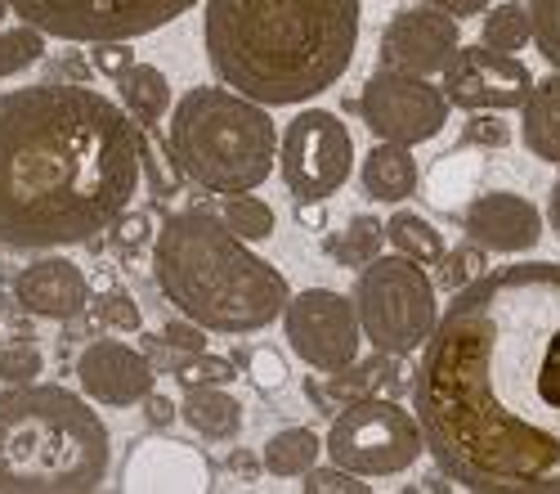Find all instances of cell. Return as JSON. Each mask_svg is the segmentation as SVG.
Wrapping results in <instances>:
<instances>
[{
    "label": "cell",
    "mask_w": 560,
    "mask_h": 494,
    "mask_svg": "<svg viewBox=\"0 0 560 494\" xmlns=\"http://www.w3.org/2000/svg\"><path fill=\"white\" fill-rule=\"evenodd\" d=\"M412 410L453 485L560 494V261L498 265L448 297Z\"/></svg>",
    "instance_id": "obj_1"
},
{
    "label": "cell",
    "mask_w": 560,
    "mask_h": 494,
    "mask_svg": "<svg viewBox=\"0 0 560 494\" xmlns=\"http://www.w3.org/2000/svg\"><path fill=\"white\" fill-rule=\"evenodd\" d=\"M139 126L85 85L0 95V248L55 252L113 230L149 166Z\"/></svg>",
    "instance_id": "obj_2"
},
{
    "label": "cell",
    "mask_w": 560,
    "mask_h": 494,
    "mask_svg": "<svg viewBox=\"0 0 560 494\" xmlns=\"http://www.w3.org/2000/svg\"><path fill=\"white\" fill-rule=\"evenodd\" d=\"M363 0H207L211 72L269 108L332 90L359 50Z\"/></svg>",
    "instance_id": "obj_3"
},
{
    "label": "cell",
    "mask_w": 560,
    "mask_h": 494,
    "mask_svg": "<svg viewBox=\"0 0 560 494\" xmlns=\"http://www.w3.org/2000/svg\"><path fill=\"white\" fill-rule=\"evenodd\" d=\"M153 279L162 297L211 333H260L283 320L292 284L278 265L252 252L220 216L179 211L153 239Z\"/></svg>",
    "instance_id": "obj_4"
},
{
    "label": "cell",
    "mask_w": 560,
    "mask_h": 494,
    "mask_svg": "<svg viewBox=\"0 0 560 494\" xmlns=\"http://www.w3.org/2000/svg\"><path fill=\"white\" fill-rule=\"evenodd\" d=\"M108 468L113 436L90 395L59 382L0 391V494H90Z\"/></svg>",
    "instance_id": "obj_5"
},
{
    "label": "cell",
    "mask_w": 560,
    "mask_h": 494,
    "mask_svg": "<svg viewBox=\"0 0 560 494\" xmlns=\"http://www.w3.org/2000/svg\"><path fill=\"white\" fill-rule=\"evenodd\" d=\"M278 126L269 104L238 95L233 85H194L171 113L166 149L179 175L207 194H252L273 175Z\"/></svg>",
    "instance_id": "obj_6"
},
{
    "label": "cell",
    "mask_w": 560,
    "mask_h": 494,
    "mask_svg": "<svg viewBox=\"0 0 560 494\" xmlns=\"http://www.w3.org/2000/svg\"><path fill=\"white\" fill-rule=\"evenodd\" d=\"M354 310H359L368 346L390 359L417 355L440 324V301H435V284L427 275V265L404 252L372 256L359 269Z\"/></svg>",
    "instance_id": "obj_7"
},
{
    "label": "cell",
    "mask_w": 560,
    "mask_h": 494,
    "mask_svg": "<svg viewBox=\"0 0 560 494\" xmlns=\"http://www.w3.org/2000/svg\"><path fill=\"white\" fill-rule=\"evenodd\" d=\"M328 459L368 476H399L417 468V459L427 455V432L417 423V410H404L395 395H359L346 400L341 414L328 427Z\"/></svg>",
    "instance_id": "obj_8"
},
{
    "label": "cell",
    "mask_w": 560,
    "mask_h": 494,
    "mask_svg": "<svg viewBox=\"0 0 560 494\" xmlns=\"http://www.w3.org/2000/svg\"><path fill=\"white\" fill-rule=\"evenodd\" d=\"M10 5L45 36L95 45V41L149 36L175 23L179 14H189L198 0H10Z\"/></svg>",
    "instance_id": "obj_9"
},
{
    "label": "cell",
    "mask_w": 560,
    "mask_h": 494,
    "mask_svg": "<svg viewBox=\"0 0 560 494\" xmlns=\"http://www.w3.org/2000/svg\"><path fill=\"white\" fill-rule=\"evenodd\" d=\"M278 166L296 203H328L354 171V135L332 108H301L283 130Z\"/></svg>",
    "instance_id": "obj_10"
},
{
    "label": "cell",
    "mask_w": 560,
    "mask_h": 494,
    "mask_svg": "<svg viewBox=\"0 0 560 494\" xmlns=\"http://www.w3.org/2000/svg\"><path fill=\"white\" fill-rule=\"evenodd\" d=\"M448 95L444 85H431V77H417L404 68H377L359 90V117L363 126L390 145H427L448 126Z\"/></svg>",
    "instance_id": "obj_11"
},
{
    "label": "cell",
    "mask_w": 560,
    "mask_h": 494,
    "mask_svg": "<svg viewBox=\"0 0 560 494\" xmlns=\"http://www.w3.org/2000/svg\"><path fill=\"white\" fill-rule=\"evenodd\" d=\"M283 333H288L292 355L305 359L314 374H332V369L354 365L359 346L368 342L363 324H359V310H354V297H346L337 288L292 292V301L283 310Z\"/></svg>",
    "instance_id": "obj_12"
},
{
    "label": "cell",
    "mask_w": 560,
    "mask_h": 494,
    "mask_svg": "<svg viewBox=\"0 0 560 494\" xmlns=\"http://www.w3.org/2000/svg\"><path fill=\"white\" fill-rule=\"evenodd\" d=\"M534 68L521 55H502L489 45H462L457 59L444 68V95L462 113H511L529 100Z\"/></svg>",
    "instance_id": "obj_13"
},
{
    "label": "cell",
    "mask_w": 560,
    "mask_h": 494,
    "mask_svg": "<svg viewBox=\"0 0 560 494\" xmlns=\"http://www.w3.org/2000/svg\"><path fill=\"white\" fill-rule=\"evenodd\" d=\"M462 19H453L440 5H408L382 27V64L404 68L417 77L444 72L462 50Z\"/></svg>",
    "instance_id": "obj_14"
},
{
    "label": "cell",
    "mask_w": 560,
    "mask_h": 494,
    "mask_svg": "<svg viewBox=\"0 0 560 494\" xmlns=\"http://www.w3.org/2000/svg\"><path fill=\"white\" fill-rule=\"evenodd\" d=\"M77 382L90 400L104 404V410H130V404H144V395L158 382V369L144 351H135L117 337H104L81 351Z\"/></svg>",
    "instance_id": "obj_15"
},
{
    "label": "cell",
    "mask_w": 560,
    "mask_h": 494,
    "mask_svg": "<svg viewBox=\"0 0 560 494\" xmlns=\"http://www.w3.org/2000/svg\"><path fill=\"white\" fill-rule=\"evenodd\" d=\"M462 234L498 256H525L542 239V211L516 189L476 194L462 211Z\"/></svg>",
    "instance_id": "obj_16"
},
{
    "label": "cell",
    "mask_w": 560,
    "mask_h": 494,
    "mask_svg": "<svg viewBox=\"0 0 560 494\" xmlns=\"http://www.w3.org/2000/svg\"><path fill=\"white\" fill-rule=\"evenodd\" d=\"M14 301L36 320L68 324L90 306V284L68 256H40L14 275Z\"/></svg>",
    "instance_id": "obj_17"
},
{
    "label": "cell",
    "mask_w": 560,
    "mask_h": 494,
    "mask_svg": "<svg viewBox=\"0 0 560 494\" xmlns=\"http://www.w3.org/2000/svg\"><path fill=\"white\" fill-rule=\"evenodd\" d=\"M121 490H211V468L179 440H139L126 459Z\"/></svg>",
    "instance_id": "obj_18"
},
{
    "label": "cell",
    "mask_w": 560,
    "mask_h": 494,
    "mask_svg": "<svg viewBox=\"0 0 560 494\" xmlns=\"http://www.w3.org/2000/svg\"><path fill=\"white\" fill-rule=\"evenodd\" d=\"M417 180H422V166H417L408 145H390L377 140V149H368L363 166H359V185L372 203H404L417 194Z\"/></svg>",
    "instance_id": "obj_19"
},
{
    "label": "cell",
    "mask_w": 560,
    "mask_h": 494,
    "mask_svg": "<svg viewBox=\"0 0 560 494\" xmlns=\"http://www.w3.org/2000/svg\"><path fill=\"white\" fill-rule=\"evenodd\" d=\"M521 145L538 162L560 166V68L538 77L529 100L521 104Z\"/></svg>",
    "instance_id": "obj_20"
},
{
    "label": "cell",
    "mask_w": 560,
    "mask_h": 494,
    "mask_svg": "<svg viewBox=\"0 0 560 494\" xmlns=\"http://www.w3.org/2000/svg\"><path fill=\"white\" fill-rule=\"evenodd\" d=\"M179 418L207 440H233L243 432V404L224 387H194V391H184Z\"/></svg>",
    "instance_id": "obj_21"
},
{
    "label": "cell",
    "mask_w": 560,
    "mask_h": 494,
    "mask_svg": "<svg viewBox=\"0 0 560 494\" xmlns=\"http://www.w3.org/2000/svg\"><path fill=\"white\" fill-rule=\"evenodd\" d=\"M117 90H121V104L130 108V117L144 122V126H153V122H162V117L171 113V81H166V72L153 68V64L126 68V72L117 77Z\"/></svg>",
    "instance_id": "obj_22"
},
{
    "label": "cell",
    "mask_w": 560,
    "mask_h": 494,
    "mask_svg": "<svg viewBox=\"0 0 560 494\" xmlns=\"http://www.w3.org/2000/svg\"><path fill=\"white\" fill-rule=\"evenodd\" d=\"M328 449V440H318V432L310 427H283V432H273L260 449V459H265V472L269 476H305L318 455Z\"/></svg>",
    "instance_id": "obj_23"
},
{
    "label": "cell",
    "mask_w": 560,
    "mask_h": 494,
    "mask_svg": "<svg viewBox=\"0 0 560 494\" xmlns=\"http://www.w3.org/2000/svg\"><path fill=\"white\" fill-rule=\"evenodd\" d=\"M386 239H390L395 252L422 261V265H440V261L448 256L444 234L435 230V225H431L422 211H395V216L386 220Z\"/></svg>",
    "instance_id": "obj_24"
},
{
    "label": "cell",
    "mask_w": 560,
    "mask_h": 494,
    "mask_svg": "<svg viewBox=\"0 0 560 494\" xmlns=\"http://www.w3.org/2000/svg\"><path fill=\"white\" fill-rule=\"evenodd\" d=\"M480 41L489 45V50L521 55L525 45H534V14H529V5H516V0H506V5H489L485 19H480Z\"/></svg>",
    "instance_id": "obj_25"
},
{
    "label": "cell",
    "mask_w": 560,
    "mask_h": 494,
    "mask_svg": "<svg viewBox=\"0 0 560 494\" xmlns=\"http://www.w3.org/2000/svg\"><path fill=\"white\" fill-rule=\"evenodd\" d=\"M45 55V32L27 19H10L0 27V81L27 72Z\"/></svg>",
    "instance_id": "obj_26"
},
{
    "label": "cell",
    "mask_w": 560,
    "mask_h": 494,
    "mask_svg": "<svg viewBox=\"0 0 560 494\" xmlns=\"http://www.w3.org/2000/svg\"><path fill=\"white\" fill-rule=\"evenodd\" d=\"M215 216L229 225L233 234H243L247 243H265L273 234V225H278L273 207L260 203V198H252V194H224V203L215 207Z\"/></svg>",
    "instance_id": "obj_27"
},
{
    "label": "cell",
    "mask_w": 560,
    "mask_h": 494,
    "mask_svg": "<svg viewBox=\"0 0 560 494\" xmlns=\"http://www.w3.org/2000/svg\"><path fill=\"white\" fill-rule=\"evenodd\" d=\"M382 239H386V225L377 220V216H350V225H346V234L332 243V252H337V261L341 265H368L372 256H382L377 248H382Z\"/></svg>",
    "instance_id": "obj_28"
},
{
    "label": "cell",
    "mask_w": 560,
    "mask_h": 494,
    "mask_svg": "<svg viewBox=\"0 0 560 494\" xmlns=\"http://www.w3.org/2000/svg\"><path fill=\"white\" fill-rule=\"evenodd\" d=\"M233 378V365L229 359H220V355H184V365L175 369V382L184 387V391H194V387H229Z\"/></svg>",
    "instance_id": "obj_29"
},
{
    "label": "cell",
    "mask_w": 560,
    "mask_h": 494,
    "mask_svg": "<svg viewBox=\"0 0 560 494\" xmlns=\"http://www.w3.org/2000/svg\"><path fill=\"white\" fill-rule=\"evenodd\" d=\"M534 14V50L560 68V0H525Z\"/></svg>",
    "instance_id": "obj_30"
},
{
    "label": "cell",
    "mask_w": 560,
    "mask_h": 494,
    "mask_svg": "<svg viewBox=\"0 0 560 494\" xmlns=\"http://www.w3.org/2000/svg\"><path fill=\"white\" fill-rule=\"evenodd\" d=\"M90 306H95V320H100L104 329H117V333H139V329H144V314H139V301H135L130 292H121V288H113V292L95 297Z\"/></svg>",
    "instance_id": "obj_31"
},
{
    "label": "cell",
    "mask_w": 560,
    "mask_h": 494,
    "mask_svg": "<svg viewBox=\"0 0 560 494\" xmlns=\"http://www.w3.org/2000/svg\"><path fill=\"white\" fill-rule=\"evenodd\" d=\"M45 374V355L32 346V342H10V346H0V382H36Z\"/></svg>",
    "instance_id": "obj_32"
},
{
    "label": "cell",
    "mask_w": 560,
    "mask_h": 494,
    "mask_svg": "<svg viewBox=\"0 0 560 494\" xmlns=\"http://www.w3.org/2000/svg\"><path fill=\"white\" fill-rule=\"evenodd\" d=\"M301 490L305 494H368L372 485H368V476H359V472H350V468H341V463H332V468H310L305 476H301Z\"/></svg>",
    "instance_id": "obj_33"
},
{
    "label": "cell",
    "mask_w": 560,
    "mask_h": 494,
    "mask_svg": "<svg viewBox=\"0 0 560 494\" xmlns=\"http://www.w3.org/2000/svg\"><path fill=\"white\" fill-rule=\"evenodd\" d=\"M247 378L260 391H278L288 382V359L278 355L273 346H256V351H247Z\"/></svg>",
    "instance_id": "obj_34"
},
{
    "label": "cell",
    "mask_w": 560,
    "mask_h": 494,
    "mask_svg": "<svg viewBox=\"0 0 560 494\" xmlns=\"http://www.w3.org/2000/svg\"><path fill=\"white\" fill-rule=\"evenodd\" d=\"M207 333H211V329H202L198 320H189V314H184V320H166L162 342H166L175 355H202V351H207Z\"/></svg>",
    "instance_id": "obj_35"
},
{
    "label": "cell",
    "mask_w": 560,
    "mask_h": 494,
    "mask_svg": "<svg viewBox=\"0 0 560 494\" xmlns=\"http://www.w3.org/2000/svg\"><path fill=\"white\" fill-rule=\"evenodd\" d=\"M90 68L117 81L126 68H135V50L126 41H95V45H90Z\"/></svg>",
    "instance_id": "obj_36"
},
{
    "label": "cell",
    "mask_w": 560,
    "mask_h": 494,
    "mask_svg": "<svg viewBox=\"0 0 560 494\" xmlns=\"http://www.w3.org/2000/svg\"><path fill=\"white\" fill-rule=\"evenodd\" d=\"M480 243H471V248H457L453 256H444L448 265H444V279H448V288L457 292V288H466L471 279H480Z\"/></svg>",
    "instance_id": "obj_37"
},
{
    "label": "cell",
    "mask_w": 560,
    "mask_h": 494,
    "mask_svg": "<svg viewBox=\"0 0 560 494\" xmlns=\"http://www.w3.org/2000/svg\"><path fill=\"white\" fill-rule=\"evenodd\" d=\"M511 140V130L498 122V113H476L466 126V145H485V149H502Z\"/></svg>",
    "instance_id": "obj_38"
},
{
    "label": "cell",
    "mask_w": 560,
    "mask_h": 494,
    "mask_svg": "<svg viewBox=\"0 0 560 494\" xmlns=\"http://www.w3.org/2000/svg\"><path fill=\"white\" fill-rule=\"evenodd\" d=\"M113 234H117V243H121V248H135V243H149V239H153L149 216H135V211H130V216L121 211V216L113 220Z\"/></svg>",
    "instance_id": "obj_39"
},
{
    "label": "cell",
    "mask_w": 560,
    "mask_h": 494,
    "mask_svg": "<svg viewBox=\"0 0 560 494\" xmlns=\"http://www.w3.org/2000/svg\"><path fill=\"white\" fill-rule=\"evenodd\" d=\"M144 418H149L153 427H166V423H175V400H166V395L149 391V395H144Z\"/></svg>",
    "instance_id": "obj_40"
},
{
    "label": "cell",
    "mask_w": 560,
    "mask_h": 494,
    "mask_svg": "<svg viewBox=\"0 0 560 494\" xmlns=\"http://www.w3.org/2000/svg\"><path fill=\"white\" fill-rule=\"evenodd\" d=\"M431 5H440V10H448L453 19H476V14H485L493 0H431Z\"/></svg>",
    "instance_id": "obj_41"
},
{
    "label": "cell",
    "mask_w": 560,
    "mask_h": 494,
    "mask_svg": "<svg viewBox=\"0 0 560 494\" xmlns=\"http://www.w3.org/2000/svg\"><path fill=\"white\" fill-rule=\"evenodd\" d=\"M296 220L305 225V230H323V225H328V211H323V203H301V211H296Z\"/></svg>",
    "instance_id": "obj_42"
},
{
    "label": "cell",
    "mask_w": 560,
    "mask_h": 494,
    "mask_svg": "<svg viewBox=\"0 0 560 494\" xmlns=\"http://www.w3.org/2000/svg\"><path fill=\"white\" fill-rule=\"evenodd\" d=\"M265 468V459H256V455H243V449H233L229 455V472H243V476H256Z\"/></svg>",
    "instance_id": "obj_43"
},
{
    "label": "cell",
    "mask_w": 560,
    "mask_h": 494,
    "mask_svg": "<svg viewBox=\"0 0 560 494\" xmlns=\"http://www.w3.org/2000/svg\"><path fill=\"white\" fill-rule=\"evenodd\" d=\"M547 220H551V230L560 239V175H556V185H551V203H547Z\"/></svg>",
    "instance_id": "obj_44"
},
{
    "label": "cell",
    "mask_w": 560,
    "mask_h": 494,
    "mask_svg": "<svg viewBox=\"0 0 560 494\" xmlns=\"http://www.w3.org/2000/svg\"><path fill=\"white\" fill-rule=\"evenodd\" d=\"M10 19H19V14H14V5H10V0H0V27H5Z\"/></svg>",
    "instance_id": "obj_45"
}]
</instances>
